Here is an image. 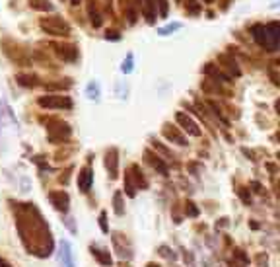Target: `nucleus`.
Wrapping results in <instances>:
<instances>
[{
  "mask_svg": "<svg viewBox=\"0 0 280 267\" xmlns=\"http://www.w3.org/2000/svg\"><path fill=\"white\" fill-rule=\"evenodd\" d=\"M10 203H12V211L16 219V230L26 252L41 260L49 258L53 254L55 242L41 211L33 203H14V201Z\"/></svg>",
  "mask_w": 280,
  "mask_h": 267,
  "instance_id": "1",
  "label": "nucleus"
},
{
  "mask_svg": "<svg viewBox=\"0 0 280 267\" xmlns=\"http://www.w3.org/2000/svg\"><path fill=\"white\" fill-rule=\"evenodd\" d=\"M146 187H148L146 178L142 176L140 168L136 166V164H132V166L124 172V191H126V195L128 197H134L138 189H146Z\"/></svg>",
  "mask_w": 280,
  "mask_h": 267,
  "instance_id": "2",
  "label": "nucleus"
},
{
  "mask_svg": "<svg viewBox=\"0 0 280 267\" xmlns=\"http://www.w3.org/2000/svg\"><path fill=\"white\" fill-rule=\"evenodd\" d=\"M39 26L45 34L55 35V37H68L70 35V26L61 16H45L39 20Z\"/></svg>",
  "mask_w": 280,
  "mask_h": 267,
  "instance_id": "3",
  "label": "nucleus"
},
{
  "mask_svg": "<svg viewBox=\"0 0 280 267\" xmlns=\"http://www.w3.org/2000/svg\"><path fill=\"white\" fill-rule=\"evenodd\" d=\"M47 136L53 144H64L70 140L72 136V129L68 123H64L61 119H49L47 123Z\"/></svg>",
  "mask_w": 280,
  "mask_h": 267,
  "instance_id": "4",
  "label": "nucleus"
},
{
  "mask_svg": "<svg viewBox=\"0 0 280 267\" xmlns=\"http://www.w3.org/2000/svg\"><path fill=\"white\" fill-rule=\"evenodd\" d=\"M2 51H4V55H6L12 63H16V65H20V67L31 65L28 51L22 49L18 43H14V41H10V39H4V41H2Z\"/></svg>",
  "mask_w": 280,
  "mask_h": 267,
  "instance_id": "5",
  "label": "nucleus"
},
{
  "mask_svg": "<svg viewBox=\"0 0 280 267\" xmlns=\"http://www.w3.org/2000/svg\"><path fill=\"white\" fill-rule=\"evenodd\" d=\"M251 35H253V39H255L265 51H269V53L279 51L280 49V43H277V41L271 37L267 26H263V24H255V26L251 28Z\"/></svg>",
  "mask_w": 280,
  "mask_h": 267,
  "instance_id": "6",
  "label": "nucleus"
},
{
  "mask_svg": "<svg viewBox=\"0 0 280 267\" xmlns=\"http://www.w3.org/2000/svg\"><path fill=\"white\" fill-rule=\"evenodd\" d=\"M37 103H39V107H45V109H72V100L62 94L41 96Z\"/></svg>",
  "mask_w": 280,
  "mask_h": 267,
  "instance_id": "7",
  "label": "nucleus"
},
{
  "mask_svg": "<svg viewBox=\"0 0 280 267\" xmlns=\"http://www.w3.org/2000/svg\"><path fill=\"white\" fill-rule=\"evenodd\" d=\"M111 242H113V248L117 252V256L121 260H130L132 258V246L128 242V238L121 232H113L111 234Z\"/></svg>",
  "mask_w": 280,
  "mask_h": 267,
  "instance_id": "8",
  "label": "nucleus"
},
{
  "mask_svg": "<svg viewBox=\"0 0 280 267\" xmlns=\"http://www.w3.org/2000/svg\"><path fill=\"white\" fill-rule=\"evenodd\" d=\"M53 51L64 63H76L78 59V49L72 43H53Z\"/></svg>",
  "mask_w": 280,
  "mask_h": 267,
  "instance_id": "9",
  "label": "nucleus"
},
{
  "mask_svg": "<svg viewBox=\"0 0 280 267\" xmlns=\"http://www.w3.org/2000/svg\"><path fill=\"white\" fill-rule=\"evenodd\" d=\"M49 201H51V205L59 211V213H68V207H70V197H68V193L66 191H62V189H55V191H49Z\"/></svg>",
  "mask_w": 280,
  "mask_h": 267,
  "instance_id": "10",
  "label": "nucleus"
},
{
  "mask_svg": "<svg viewBox=\"0 0 280 267\" xmlns=\"http://www.w3.org/2000/svg\"><path fill=\"white\" fill-rule=\"evenodd\" d=\"M59 264H61V267H76L74 252H72V246L68 240L59 242Z\"/></svg>",
  "mask_w": 280,
  "mask_h": 267,
  "instance_id": "11",
  "label": "nucleus"
},
{
  "mask_svg": "<svg viewBox=\"0 0 280 267\" xmlns=\"http://www.w3.org/2000/svg\"><path fill=\"white\" fill-rule=\"evenodd\" d=\"M105 168H107L111 179H117L119 178V150L115 146H111L105 152Z\"/></svg>",
  "mask_w": 280,
  "mask_h": 267,
  "instance_id": "12",
  "label": "nucleus"
},
{
  "mask_svg": "<svg viewBox=\"0 0 280 267\" xmlns=\"http://www.w3.org/2000/svg\"><path fill=\"white\" fill-rule=\"evenodd\" d=\"M175 121L181 125V129L183 131H187L189 134H193V136H200L202 134V131H200V127L187 115V113H183V111H177L175 113Z\"/></svg>",
  "mask_w": 280,
  "mask_h": 267,
  "instance_id": "13",
  "label": "nucleus"
},
{
  "mask_svg": "<svg viewBox=\"0 0 280 267\" xmlns=\"http://www.w3.org/2000/svg\"><path fill=\"white\" fill-rule=\"evenodd\" d=\"M161 134H163V136H165L169 142H175V144H179V146H187V138L181 134V131H179L177 127L169 125V123H165V125H163Z\"/></svg>",
  "mask_w": 280,
  "mask_h": 267,
  "instance_id": "14",
  "label": "nucleus"
},
{
  "mask_svg": "<svg viewBox=\"0 0 280 267\" xmlns=\"http://www.w3.org/2000/svg\"><path fill=\"white\" fill-rule=\"evenodd\" d=\"M93 183V172L90 166H84L80 172H78V187H80V191L82 193H88L90 191V187H92Z\"/></svg>",
  "mask_w": 280,
  "mask_h": 267,
  "instance_id": "15",
  "label": "nucleus"
},
{
  "mask_svg": "<svg viewBox=\"0 0 280 267\" xmlns=\"http://www.w3.org/2000/svg\"><path fill=\"white\" fill-rule=\"evenodd\" d=\"M144 158H146V162L154 168L156 172H160L161 176H167V174H169L167 164H165V162H161V158H160L158 154H152L150 150H144Z\"/></svg>",
  "mask_w": 280,
  "mask_h": 267,
  "instance_id": "16",
  "label": "nucleus"
},
{
  "mask_svg": "<svg viewBox=\"0 0 280 267\" xmlns=\"http://www.w3.org/2000/svg\"><path fill=\"white\" fill-rule=\"evenodd\" d=\"M90 252H92V256L97 260V264L103 267H111L113 266V260H111V254L107 252V250H101V248H97V246H90Z\"/></svg>",
  "mask_w": 280,
  "mask_h": 267,
  "instance_id": "17",
  "label": "nucleus"
},
{
  "mask_svg": "<svg viewBox=\"0 0 280 267\" xmlns=\"http://www.w3.org/2000/svg\"><path fill=\"white\" fill-rule=\"evenodd\" d=\"M136 4L140 6V10H142L146 22H148V24H154L156 22V2L154 0H138Z\"/></svg>",
  "mask_w": 280,
  "mask_h": 267,
  "instance_id": "18",
  "label": "nucleus"
},
{
  "mask_svg": "<svg viewBox=\"0 0 280 267\" xmlns=\"http://www.w3.org/2000/svg\"><path fill=\"white\" fill-rule=\"evenodd\" d=\"M218 63H222V67L228 70V76H240V74H241L238 63H236L230 55H220V57H218Z\"/></svg>",
  "mask_w": 280,
  "mask_h": 267,
  "instance_id": "19",
  "label": "nucleus"
},
{
  "mask_svg": "<svg viewBox=\"0 0 280 267\" xmlns=\"http://www.w3.org/2000/svg\"><path fill=\"white\" fill-rule=\"evenodd\" d=\"M202 72H204L206 76H212L216 82H230V76L224 74V72L218 68V65H214V63H206V67L202 68Z\"/></svg>",
  "mask_w": 280,
  "mask_h": 267,
  "instance_id": "20",
  "label": "nucleus"
},
{
  "mask_svg": "<svg viewBox=\"0 0 280 267\" xmlns=\"http://www.w3.org/2000/svg\"><path fill=\"white\" fill-rule=\"evenodd\" d=\"M88 16H90V22H92L93 28H101L103 18H101V12H99L95 0H88Z\"/></svg>",
  "mask_w": 280,
  "mask_h": 267,
  "instance_id": "21",
  "label": "nucleus"
},
{
  "mask_svg": "<svg viewBox=\"0 0 280 267\" xmlns=\"http://www.w3.org/2000/svg\"><path fill=\"white\" fill-rule=\"evenodd\" d=\"M123 12H124V18L128 20V24H134V22H136V18H138L136 2H132V0H123Z\"/></svg>",
  "mask_w": 280,
  "mask_h": 267,
  "instance_id": "22",
  "label": "nucleus"
},
{
  "mask_svg": "<svg viewBox=\"0 0 280 267\" xmlns=\"http://www.w3.org/2000/svg\"><path fill=\"white\" fill-rule=\"evenodd\" d=\"M16 82H18L20 86H24V88H35V86L39 84V78H37L35 74H26V72H20V74L16 76Z\"/></svg>",
  "mask_w": 280,
  "mask_h": 267,
  "instance_id": "23",
  "label": "nucleus"
},
{
  "mask_svg": "<svg viewBox=\"0 0 280 267\" xmlns=\"http://www.w3.org/2000/svg\"><path fill=\"white\" fill-rule=\"evenodd\" d=\"M113 211L115 215H124V201H123V191H115L113 193Z\"/></svg>",
  "mask_w": 280,
  "mask_h": 267,
  "instance_id": "24",
  "label": "nucleus"
},
{
  "mask_svg": "<svg viewBox=\"0 0 280 267\" xmlns=\"http://www.w3.org/2000/svg\"><path fill=\"white\" fill-rule=\"evenodd\" d=\"M86 96L90 98V100H93V101H97L99 100V84L97 82H90L88 86H86Z\"/></svg>",
  "mask_w": 280,
  "mask_h": 267,
  "instance_id": "25",
  "label": "nucleus"
},
{
  "mask_svg": "<svg viewBox=\"0 0 280 267\" xmlns=\"http://www.w3.org/2000/svg\"><path fill=\"white\" fill-rule=\"evenodd\" d=\"M70 86H72L70 78H64V82H49V84H45L47 90H68Z\"/></svg>",
  "mask_w": 280,
  "mask_h": 267,
  "instance_id": "26",
  "label": "nucleus"
},
{
  "mask_svg": "<svg viewBox=\"0 0 280 267\" xmlns=\"http://www.w3.org/2000/svg\"><path fill=\"white\" fill-rule=\"evenodd\" d=\"M267 30H269L271 37H273L277 43H280V22H271V24H267Z\"/></svg>",
  "mask_w": 280,
  "mask_h": 267,
  "instance_id": "27",
  "label": "nucleus"
},
{
  "mask_svg": "<svg viewBox=\"0 0 280 267\" xmlns=\"http://www.w3.org/2000/svg\"><path fill=\"white\" fill-rule=\"evenodd\" d=\"M124 74H130L134 70V55L132 53H126V59L123 61V67H121Z\"/></svg>",
  "mask_w": 280,
  "mask_h": 267,
  "instance_id": "28",
  "label": "nucleus"
},
{
  "mask_svg": "<svg viewBox=\"0 0 280 267\" xmlns=\"http://www.w3.org/2000/svg\"><path fill=\"white\" fill-rule=\"evenodd\" d=\"M30 6L35 10H53V6L49 4V0H30Z\"/></svg>",
  "mask_w": 280,
  "mask_h": 267,
  "instance_id": "29",
  "label": "nucleus"
},
{
  "mask_svg": "<svg viewBox=\"0 0 280 267\" xmlns=\"http://www.w3.org/2000/svg\"><path fill=\"white\" fill-rule=\"evenodd\" d=\"M152 146L156 148V152H160L163 158H173V154H171V150L169 148H165L161 142H158V140H152Z\"/></svg>",
  "mask_w": 280,
  "mask_h": 267,
  "instance_id": "30",
  "label": "nucleus"
},
{
  "mask_svg": "<svg viewBox=\"0 0 280 267\" xmlns=\"http://www.w3.org/2000/svg\"><path fill=\"white\" fill-rule=\"evenodd\" d=\"M185 10L189 12V14L197 16V14L200 12V4H199L197 0H185Z\"/></svg>",
  "mask_w": 280,
  "mask_h": 267,
  "instance_id": "31",
  "label": "nucleus"
},
{
  "mask_svg": "<svg viewBox=\"0 0 280 267\" xmlns=\"http://www.w3.org/2000/svg\"><path fill=\"white\" fill-rule=\"evenodd\" d=\"M177 30H181V24H169V26H165V28H160V35H171L173 32H177Z\"/></svg>",
  "mask_w": 280,
  "mask_h": 267,
  "instance_id": "32",
  "label": "nucleus"
},
{
  "mask_svg": "<svg viewBox=\"0 0 280 267\" xmlns=\"http://www.w3.org/2000/svg\"><path fill=\"white\" fill-rule=\"evenodd\" d=\"M199 213H200V211H199V207H197L193 201H187L185 203V215L187 217H199Z\"/></svg>",
  "mask_w": 280,
  "mask_h": 267,
  "instance_id": "33",
  "label": "nucleus"
},
{
  "mask_svg": "<svg viewBox=\"0 0 280 267\" xmlns=\"http://www.w3.org/2000/svg\"><path fill=\"white\" fill-rule=\"evenodd\" d=\"M158 252H160V256H163L167 260H177V254H173V250H169L167 246H160Z\"/></svg>",
  "mask_w": 280,
  "mask_h": 267,
  "instance_id": "34",
  "label": "nucleus"
},
{
  "mask_svg": "<svg viewBox=\"0 0 280 267\" xmlns=\"http://www.w3.org/2000/svg\"><path fill=\"white\" fill-rule=\"evenodd\" d=\"M234 258H236V260H240V262H241L243 266H249V258L245 256V254H243V250L236 248V250H234Z\"/></svg>",
  "mask_w": 280,
  "mask_h": 267,
  "instance_id": "35",
  "label": "nucleus"
},
{
  "mask_svg": "<svg viewBox=\"0 0 280 267\" xmlns=\"http://www.w3.org/2000/svg\"><path fill=\"white\" fill-rule=\"evenodd\" d=\"M99 226H101V232H109V226H107V213L105 211H101L99 213Z\"/></svg>",
  "mask_w": 280,
  "mask_h": 267,
  "instance_id": "36",
  "label": "nucleus"
},
{
  "mask_svg": "<svg viewBox=\"0 0 280 267\" xmlns=\"http://www.w3.org/2000/svg\"><path fill=\"white\" fill-rule=\"evenodd\" d=\"M238 193H240V197H241V201H243L245 205H251V195H249V189H245V187H240V189H238Z\"/></svg>",
  "mask_w": 280,
  "mask_h": 267,
  "instance_id": "37",
  "label": "nucleus"
},
{
  "mask_svg": "<svg viewBox=\"0 0 280 267\" xmlns=\"http://www.w3.org/2000/svg\"><path fill=\"white\" fill-rule=\"evenodd\" d=\"M105 39H113V41H117V39H121V35H119V32H113V30H111V32L105 34Z\"/></svg>",
  "mask_w": 280,
  "mask_h": 267,
  "instance_id": "38",
  "label": "nucleus"
},
{
  "mask_svg": "<svg viewBox=\"0 0 280 267\" xmlns=\"http://www.w3.org/2000/svg\"><path fill=\"white\" fill-rule=\"evenodd\" d=\"M267 262H269L267 256H263V254L257 256V264H259V267H267Z\"/></svg>",
  "mask_w": 280,
  "mask_h": 267,
  "instance_id": "39",
  "label": "nucleus"
},
{
  "mask_svg": "<svg viewBox=\"0 0 280 267\" xmlns=\"http://www.w3.org/2000/svg\"><path fill=\"white\" fill-rule=\"evenodd\" d=\"M222 226H228V219H220V222H216V228H222Z\"/></svg>",
  "mask_w": 280,
  "mask_h": 267,
  "instance_id": "40",
  "label": "nucleus"
},
{
  "mask_svg": "<svg viewBox=\"0 0 280 267\" xmlns=\"http://www.w3.org/2000/svg\"><path fill=\"white\" fill-rule=\"evenodd\" d=\"M66 226H68L72 232H76V228H74V224H72V219H66Z\"/></svg>",
  "mask_w": 280,
  "mask_h": 267,
  "instance_id": "41",
  "label": "nucleus"
},
{
  "mask_svg": "<svg viewBox=\"0 0 280 267\" xmlns=\"http://www.w3.org/2000/svg\"><path fill=\"white\" fill-rule=\"evenodd\" d=\"M251 187H253L255 191H261V183H257V181H253V183H251Z\"/></svg>",
  "mask_w": 280,
  "mask_h": 267,
  "instance_id": "42",
  "label": "nucleus"
},
{
  "mask_svg": "<svg viewBox=\"0 0 280 267\" xmlns=\"http://www.w3.org/2000/svg\"><path fill=\"white\" fill-rule=\"evenodd\" d=\"M0 267H10V264H8V262H4V260L0 258Z\"/></svg>",
  "mask_w": 280,
  "mask_h": 267,
  "instance_id": "43",
  "label": "nucleus"
},
{
  "mask_svg": "<svg viewBox=\"0 0 280 267\" xmlns=\"http://www.w3.org/2000/svg\"><path fill=\"white\" fill-rule=\"evenodd\" d=\"M271 6H273V8H279V6H280V0H275V2L271 4Z\"/></svg>",
  "mask_w": 280,
  "mask_h": 267,
  "instance_id": "44",
  "label": "nucleus"
},
{
  "mask_svg": "<svg viewBox=\"0 0 280 267\" xmlns=\"http://www.w3.org/2000/svg\"><path fill=\"white\" fill-rule=\"evenodd\" d=\"M275 107H277V111H279V115H280V100H277V103H275Z\"/></svg>",
  "mask_w": 280,
  "mask_h": 267,
  "instance_id": "45",
  "label": "nucleus"
},
{
  "mask_svg": "<svg viewBox=\"0 0 280 267\" xmlns=\"http://www.w3.org/2000/svg\"><path fill=\"white\" fill-rule=\"evenodd\" d=\"M70 4H72V6H78V4H80V0H70Z\"/></svg>",
  "mask_w": 280,
  "mask_h": 267,
  "instance_id": "46",
  "label": "nucleus"
},
{
  "mask_svg": "<svg viewBox=\"0 0 280 267\" xmlns=\"http://www.w3.org/2000/svg\"><path fill=\"white\" fill-rule=\"evenodd\" d=\"M146 267H160V266H158V264H148Z\"/></svg>",
  "mask_w": 280,
  "mask_h": 267,
  "instance_id": "47",
  "label": "nucleus"
},
{
  "mask_svg": "<svg viewBox=\"0 0 280 267\" xmlns=\"http://www.w3.org/2000/svg\"><path fill=\"white\" fill-rule=\"evenodd\" d=\"M206 2H210V0H206Z\"/></svg>",
  "mask_w": 280,
  "mask_h": 267,
  "instance_id": "48",
  "label": "nucleus"
}]
</instances>
